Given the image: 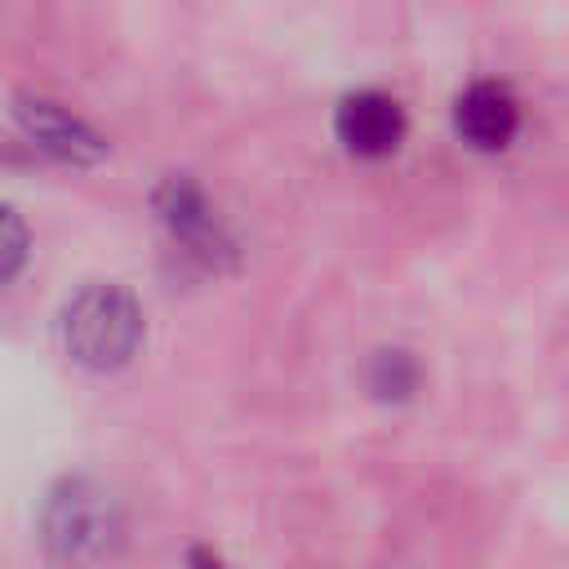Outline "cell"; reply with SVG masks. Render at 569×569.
I'll use <instances>...</instances> for the list:
<instances>
[{"mask_svg": "<svg viewBox=\"0 0 569 569\" xmlns=\"http://www.w3.org/2000/svg\"><path fill=\"white\" fill-rule=\"evenodd\" d=\"M62 347L84 369H120L142 342V307L129 289L93 280L62 307Z\"/></svg>", "mask_w": 569, "mask_h": 569, "instance_id": "1", "label": "cell"}, {"mask_svg": "<svg viewBox=\"0 0 569 569\" xmlns=\"http://www.w3.org/2000/svg\"><path fill=\"white\" fill-rule=\"evenodd\" d=\"M116 533L111 498L89 480H62L44 502V542L53 556L89 560L102 556Z\"/></svg>", "mask_w": 569, "mask_h": 569, "instance_id": "2", "label": "cell"}, {"mask_svg": "<svg viewBox=\"0 0 569 569\" xmlns=\"http://www.w3.org/2000/svg\"><path fill=\"white\" fill-rule=\"evenodd\" d=\"M405 107L382 93V89H356L338 102V116H333V133L338 142L351 151V156H365V160H382L391 156L400 142H405Z\"/></svg>", "mask_w": 569, "mask_h": 569, "instance_id": "3", "label": "cell"}, {"mask_svg": "<svg viewBox=\"0 0 569 569\" xmlns=\"http://www.w3.org/2000/svg\"><path fill=\"white\" fill-rule=\"evenodd\" d=\"M453 129L476 151H502L520 129V102L498 80H476L453 102Z\"/></svg>", "mask_w": 569, "mask_h": 569, "instance_id": "4", "label": "cell"}, {"mask_svg": "<svg viewBox=\"0 0 569 569\" xmlns=\"http://www.w3.org/2000/svg\"><path fill=\"white\" fill-rule=\"evenodd\" d=\"M18 120L27 129V138H36L49 156L58 160H71V164H93L102 160L107 142L84 124L76 120L71 111H62L58 102H44V98H18Z\"/></svg>", "mask_w": 569, "mask_h": 569, "instance_id": "5", "label": "cell"}, {"mask_svg": "<svg viewBox=\"0 0 569 569\" xmlns=\"http://www.w3.org/2000/svg\"><path fill=\"white\" fill-rule=\"evenodd\" d=\"M156 209H160V218L169 222V231L178 236V240H187L196 253H218V249H227L222 244V231H218V218L209 213V200L200 196V187L196 182H187V178H169L164 187H160V196H156Z\"/></svg>", "mask_w": 569, "mask_h": 569, "instance_id": "6", "label": "cell"}, {"mask_svg": "<svg viewBox=\"0 0 569 569\" xmlns=\"http://www.w3.org/2000/svg\"><path fill=\"white\" fill-rule=\"evenodd\" d=\"M369 382L382 400H405L418 387V365L409 360V351H378Z\"/></svg>", "mask_w": 569, "mask_h": 569, "instance_id": "7", "label": "cell"}, {"mask_svg": "<svg viewBox=\"0 0 569 569\" xmlns=\"http://www.w3.org/2000/svg\"><path fill=\"white\" fill-rule=\"evenodd\" d=\"M27 262V222L0 204V284H9Z\"/></svg>", "mask_w": 569, "mask_h": 569, "instance_id": "8", "label": "cell"}]
</instances>
